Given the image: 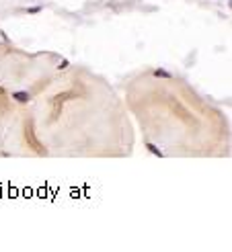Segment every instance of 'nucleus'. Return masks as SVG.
Masks as SVG:
<instances>
[{
    "mask_svg": "<svg viewBox=\"0 0 232 252\" xmlns=\"http://www.w3.org/2000/svg\"><path fill=\"white\" fill-rule=\"evenodd\" d=\"M39 10H41V6H33V8H27V13H31V14L39 13Z\"/></svg>",
    "mask_w": 232,
    "mask_h": 252,
    "instance_id": "obj_4",
    "label": "nucleus"
},
{
    "mask_svg": "<svg viewBox=\"0 0 232 252\" xmlns=\"http://www.w3.org/2000/svg\"><path fill=\"white\" fill-rule=\"evenodd\" d=\"M13 98L14 101H19V102H29V92H25V90H19V92H13Z\"/></svg>",
    "mask_w": 232,
    "mask_h": 252,
    "instance_id": "obj_1",
    "label": "nucleus"
},
{
    "mask_svg": "<svg viewBox=\"0 0 232 252\" xmlns=\"http://www.w3.org/2000/svg\"><path fill=\"white\" fill-rule=\"evenodd\" d=\"M68 66H70V61H68V60H64V61L60 64V66H58V68H60V70H64V68H68Z\"/></svg>",
    "mask_w": 232,
    "mask_h": 252,
    "instance_id": "obj_5",
    "label": "nucleus"
},
{
    "mask_svg": "<svg viewBox=\"0 0 232 252\" xmlns=\"http://www.w3.org/2000/svg\"><path fill=\"white\" fill-rule=\"evenodd\" d=\"M146 148L150 150V154H154V156H158V158H162V156H164V154H162V150L158 148L156 143H152V142H146Z\"/></svg>",
    "mask_w": 232,
    "mask_h": 252,
    "instance_id": "obj_2",
    "label": "nucleus"
},
{
    "mask_svg": "<svg viewBox=\"0 0 232 252\" xmlns=\"http://www.w3.org/2000/svg\"><path fill=\"white\" fill-rule=\"evenodd\" d=\"M154 76H156V78H173V74L171 72H166V70H154Z\"/></svg>",
    "mask_w": 232,
    "mask_h": 252,
    "instance_id": "obj_3",
    "label": "nucleus"
}]
</instances>
